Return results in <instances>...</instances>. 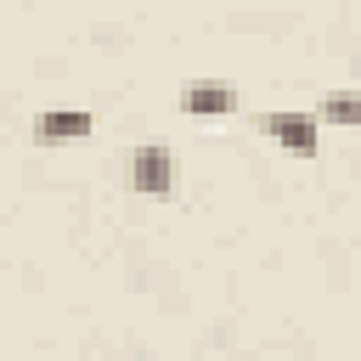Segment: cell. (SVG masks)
Segmentation results:
<instances>
[{
	"mask_svg": "<svg viewBox=\"0 0 361 361\" xmlns=\"http://www.w3.org/2000/svg\"><path fill=\"white\" fill-rule=\"evenodd\" d=\"M124 186L130 192H147V197H169L175 192V158H169V147H135L130 158H124Z\"/></svg>",
	"mask_w": 361,
	"mask_h": 361,
	"instance_id": "1",
	"label": "cell"
},
{
	"mask_svg": "<svg viewBox=\"0 0 361 361\" xmlns=\"http://www.w3.org/2000/svg\"><path fill=\"white\" fill-rule=\"evenodd\" d=\"M259 135L282 141V147L299 152V158H316V147H322V130H316L310 113H259Z\"/></svg>",
	"mask_w": 361,
	"mask_h": 361,
	"instance_id": "2",
	"label": "cell"
},
{
	"mask_svg": "<svg viewBox=\"0 0 361 361\" xmlns=\"http://www.w3.org/2000/svg\"><path fill=\"white\" fill-rule=\"evenodd\" d=\"M90 130H96V118H90L85 107H51V113L34 118V141H39V147H68V141H79V135H90Z\"/></svg>",
	"mask_w": 361,
	"mask_h": 361,
	"instance_id": "3",
	"label": "cell"
},
{
	"mask_svg": "<svg viewBox=\"0 0 361 361\" xmlns=\"http://www.w3.org/2000/svg\"><path fill=\"white\" fill-rule=\"evenodd\" d=\"M237 107V85L231 79H197L180 90V113L192 118H214V113H231Z\"/></svg>",
	"mask_w": 361,
	"mask_h": 361,
	"instance_id": "4",
	"label": "cell"
},
{
	"mask_svg": "<svg viewBox=\"0 0 361 361\" xmlns=\"http://www.w3.org/2000/svg\"><path fill=\"white\" fill-rule=\"evenodd\" d=\"M322 118H327V124H350V118H355V102H344V96H338V102H327V107H322Z\"/></svg>",
	"mask_w": 361,
	"mask_h": 361,
	"instance_id": "5",
	"label": "cell"
}]
</instances>
